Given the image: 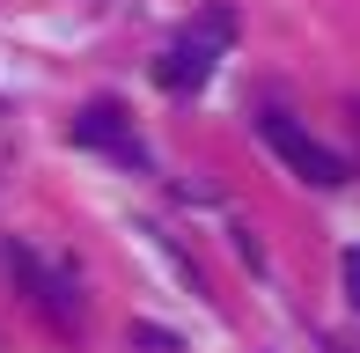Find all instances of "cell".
<instances>
[{
  "label": "cell",
  "instance_id": "6da1fadb",
  "mask_svg": "<svg viewBox=\"0 0 360 353\" xmlns=\"http://www.w3.org/2000/svg\"><path fill=\"white\" fill-rule=\"evenodd\" d=\"M257 140H265L280 162L302 176V184H316V191H331V184H346V155H331L316 133H309L302 118H287V110H265L257 118Z\"/></svg>",
  "mask_w": 360,
  "mask_h": 353
},
{
  "label": "cell",
  "instance_id": "7a4b0ae2",
  "mask_svg": "<svg viewBox=\"0 0 360 353\" xmlns=\"http://www.w3.org/2000/svg\"><path fill=\"white\" fill-rule=\"evenodd\" d=\"M74 140H81V148H96V155H118L125 169H147V148L133 140V125H125L118 103H89V110L74 118Z\"/></svg>",
  "mask_w": 360,
  "mask_h": 353
},
{
  "label": "cell",
  "instance_id": "277c9868",
  "mask_svg": "<svg viewBox=\"0 0 360 353\" xmlns=\"http://www.w3.org/2000/svg\"><path fill=\"white\" fill-rule=\"evenodd\" d=\"M338 272H346V302H353V309H360V243L346 250V265H338Z\"/></svg>",
  "mask_w": 360,
  "mask_h": 353
},
{
  "label": "cell",
  "instance_id": "3957f363",
  "mask_svg": "<svg viewBox=\"0 0 360 353\" xmlns=\"http://www.w3.org/2000/svg\"><path fill=\"white\" fill-rule=\"evenodd\" d=\"M206 74H214V44H206V37H176L169 52L155 59V82H162V89H176V96H191Z\"/></svg>",
  "mask_w": 360,
  "mask_h": 353
}]
</instances>
